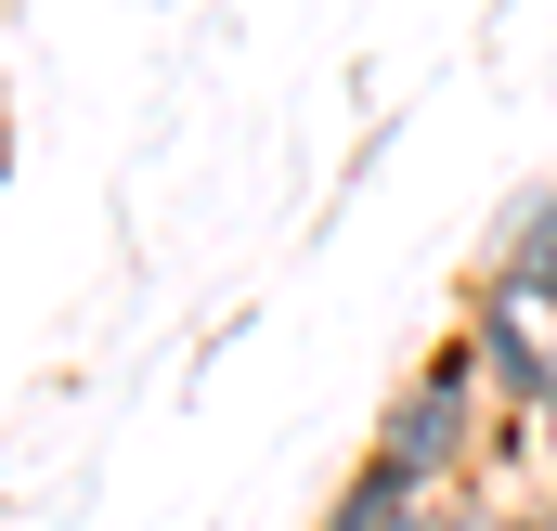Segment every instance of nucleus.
Returning a JSON list of instances; mask_svg holds the SVG:
<instances>
[{
	"label": "nucleus",
	"instance_id": "3",
	"mask_svg": "<svg viewBox=\"0 0 557 531\" xmlns=\"http://www.w3.org/2000/svg\"><path fill=\"white\" fill-rule=\"evenodd\" d=\"M454 337H467V363H480V402H493L506 428H532V402H545V376H557V324H532V311H467Z\"/></svg>",
	"mask_w": 557,
	"mask_h": 531
},
{
	"label": "nucleus",
	"instance_id": "5",
	"mask_svg": "<svg viewBox=\"0 0 557 531\" xmlns=\"http://www.w3.org/2000/svg\"><path fill=\"white\" fill-rule=\"evenodd\" d=\"M441 531H532V493H493V480H467V493H441Z\"/></svg>",
	"mask_w": 557,
	"mask_h": 531
},
{
	"label": "nucleus",
	"instance_id": "4",
	"mask_svg": "<svg viewBox=\"0 0 557 531\" xmlns=\"http://www.w3.org/2000/svg\"><path fill=\"white\" fill-rule=\"evenodd\" d=\"M311 531H441V493H428V480H403V467L363 441V467L324 493V519H311Z\"/></svg>",
	"mask_w": 557,
	"mask_h": 531
},
{
	"label": "nucleus",
	"instance_id": "7",
	"mask_svg": "<svg viewBox=\"0 0 557 531\" xmlns=\"http://www.w3.org/2000/svg\"><path fill=\"white\" fill-rule=\"evenodd\" d=\"M532 531H557V480H545V493H532Z\"/></svg>",
	"mask_w": 557,
	"mask_h": 531
},
{
	"label": "nucleus",
	"instance_id": "2",
	"mask_svg": "<svg viewBox=\"0 0 557 531\" xmlns=\"http://www.w3.org/2000/svg\"><path fill=\"white\" fill-rule=\"evenodd\" d=\"M467 311H532V324H557V182L506 208V234L467 272Z\"/></svg>",
	"mask_w": 557,
	"mask_h": 531
},
{
	"label": "nucleus",
	"instance_id": "6",
	"mask_svg": "<svg viewBox=\"0 0 557 531\" xmlns=\"http://www.w3.org/2000/svg\"><path fill=\"white\" fill-rule=\"evenodd\" d=\"M532 454H545V480H557V376H545V402H532Z\"/></svg>",
	"mask_w": 557,
	"mask_h": 531
},
{
	"label": "nucleus",
	"instance_id": "1",
	"mask_svg": "<svg viewBox=\"0 0 557 531\" xmlns=\"http://www.w3.org/2000/svg\"><path fill=\"white\" fill-rule=\"evenodd\" d=\"M376 454L428 480V493H467V480H493V454H532V428H506L493 402H480V363H467V337H441L416 376L389 390L376 415Z\"/></svg>",
	"mask_w": 557,
	"mask_h": 531
}]
</instances>
